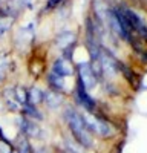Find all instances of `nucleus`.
Here are the masks:
<instances>
[{
    "mask_svg": "<svg viewBox=\"0 0 147 153\" xmlns=\"http://www.w3.org/2000/svg\"><path fill=\"white\" fill-rule=\"evenodd\" d=\"M81 117H83L86 127H88V130L92 133V136H98L101 139H107L110 136H114L115 130H114L112 124L103 120L101 117H98L97 113L84 110V112H81Z\"/></svg>",
    "mask_w": 147,
    "mask_h": 153,
    "instance_id": "7ed1b4c3",
    "label": "nucleus"
},
{
    "mask_svg": "<svg viewBox=\"0 0 147 153\" xmlns=\"http://www.w3.org/2000/svg\"><path fill=\"white\" fill-rule=\"evenodd\" d=\"M63 117H65V121L68 124V129H69L72 138L78 143V146L83 149H92L94 136L88 130V127H86L83 117H81V112H78L72 106H68L63 112Z\"/></svg>",
    "mask_w": 147,
    "mask_h": 153,
    "instance_id": "f257e3e1",
    "label": "nucleus"
},
{
    "mask_svg": "<svg viewBox=\"0 0 147 153\" xmlns=\"http://www.w3.org/2000/svg\"><path fill=\"white\" fill-rule=\"evenodd\" d=\"M12 26V19L8 16H2L0 17V38H2Z\"/></svg>",
    "mask_w": 147,
    "mask_h": 153,
    "instance_id": "dca6fc26",
    "label": "nucleus"
},
{
    "mask_svg": "<svg viewBox=\"0 0 147 153\" xmlns=\"http://www.w3.org/2000/svg\"><path fill=\"white\" fill-rule=\"evenodd\" d=\"M29 138H26L24 135H19V138H17V141H16V150H19V152H22V153H31V150H32V147H31V144H29V141H28Z\"/></svg>",
    "mask_w": 147,
    "mask_h": 153,
    "instance_id": "2eb2a0df",
    "label": "nucleus"
},
{
    "mask_svg": "<svg viewBox=\"0 0 147 153\" xmlns=\"http://www.w3.org/2000/svg\"><path fill=\"white\" fill-rule=\"evenodd\" d=\"M31 153H51V152H49V149H46V147H32Z\"/></svg>",
    "mask_w": 147,
    "mask_h": 153,
    "instance_id": "6ab92c4d",
    "label": "nucleus"
},
{
    "mask_svg": "<svg viewBox=\"0 0 147 153\" xmlns=\"http://www.w3.org/2000/svg\"><path fill=\"white\" fill-rule=\"evenodd\" d=\"M63 2L65 0H46L45 9L46 11H54V9H57V8H60L61 5H63Z\"/></svg>",
    "mask_w": 147,
    "mask_h": 153,
    "instance_id": "f3484780",
    "label": "nucleus"
},
{
    "mask_svg": "<svg viewBox=\"0 0 147 153\" xmlns=\"http://www.w3.org/2000/svg\"><path fill=\"white\" fill-rule=\"evenodd\" d=\"M8 75V66L6 65H0V83H3Z\"/></svg>",
    "mask_w": 147,
    "mask_h": 153,
    "instance_id": "a211bd4d",
    "label": "nucleus"
},
{
    "mask_svg": "<svg viewBox=\"0 0 147 153\" xmlns=\"http://www.w3.org/2000/svg\"><path fill=\"white\" fill-rule=\"evenodd\" d=\"M63 153H75V152H71V150H65Z\"/></svg>",
    "mask_w": 147,
    "mask_h": 153,
    "instance_id": "412c9836",
    "label": "nucleus"
},
{
    "mask_svg": "<svg viewBox=\"0 0 147 153\" xmlns=\"http://www.w3.org/2000/svg\"><path fill=\"white\" fill-rule=\"evenodd\" d=\"M12 91H14V97L16 100L20 103V106L23 107L24 104L28 103V89L23 87V86H12Z\"/></svg>",
    "mask_w": 147,
    "mask_h": 153,
    "instance_id": "4468645a",
    "label": "nucleus"
},
{
    "mask_svg": "<svg viewBox=\"0 0 147 153\" xmlns=\"http://www.w3.org/2000/svg\"><path fill=\"white\" fill-rule=\"evenodd\" d=\"M117 11L120 12V16L122 17V20L126 22V25L129 26V29L137 35L138 38H141L143 42H147V22L138 14L135 9L129 8L127 5H117L115 6Z\"/></svg>",
    "mask_w": 147,
    "mask_h": 153,
    "instance_id": "f03ea898",
    "label": "nucleus"
},
{
    "mask_svg": "<svg viewBox=\"0 0 147 153\" xmlns=\"http://www.w3.org/2000/svg\"><path fill=\"white\" fill-rule=\"evenodd\" d=\"M55 46L61 49V52L69 48H74L75 46V34L71 32V31H63L57 34L55 37Z\"/></svg>",
    "mask_w": 147,
    "mask_h": 153,
    "instance_id": "9d476101",
    "label": "nucleus"
},
{
    "mask_svg": "<svg viewBox=\"0 0 147 153\" xmlns=\"http://www.w3.org/2000/svg\"><path fill=\"white\" fill-rule=\"evenodd\" d=\"M75 71H77V80L86 87V91H92L97 87L98 78L92 71L91 61H80L75 66Z\"/></svg>",
    "mask_w": 147,
    "mask_h": 153,
    "instance_id": "20e7f679",
    "label": "nucleus"
},
{
    "mask_svg": "<svg viewBox=\"0 0 147 153\" xmlns=\"http://www.w3.org/2000/svg\"><path fill=\"white\" fill-rule=\"evenodd\" d=\"M19 129H20V133L24 135L26 138H42L43 136V132L40 129V126L37 124V121L34 120H29L23 115L22 118H19Z\"/></svg>",
    "mask_w": 147,
    "mask_h": 153,
    "instance_id": "0eeeda50",
    "label": "nucleus"
},
{
    "mask_svg": "<svg viewBox=\"0 0 147 153\" xmlns=\"http://www.w3.org/2000/svg\"><path fill=\"white\" fill-rule=\"evenodd\" d=\"M43 103L48 106V109L55 110V109L61 107V104H63V95L49 89V91H45V100H43Z\"/></svg>",
    "mask_w": 147,
    "mask_h": 153,
    "instance_id": "9b49d317",
    "label": "nucleus"
},
{
    "mask_svg": "<svg viewBox=\"0 0 147 153\" xmlns=\"http://www.w3.org/2000/svg\"><path fill=\"white\" fill-rule=\"evenodd\" d=\"M100 63H101V69H103V75H107V76H115L120 74V66L121 63L109 52L107 49H104L101 46V51H100Z\"/></svg>",
    "mask_w": 147,
    "mask_h": 153,
    "instance_id": "423d86ee",
    "label": "nucleus"
},
{
    "mask_svg": "<svg viewBox=\"0 0 147 153\" xmlns=\"http://www.w3.org/2000/svg\"><path fill=\"white\" fill-rule=\"evenodd\" d=\"M45 100V91H42L40 87L32 86L31 89H28V103L34 104V106H39L43 103Z\"/></svg>",
    "mask_w": 147,
    "mask_h": 153,
    "instance_id": "ddd939ff",
    "label": "nucleus"
},
{
    "mask_svg": "<svg viewBox=\"0 0 147 153\" xmlns=\"http://www.w3.org/2000/svg\"><path fill=\"white\" fill-rule=\"evenodd\" d=\"M51 72L63 76V78H69V76L74 75L75 72V66H74V63L65 57H58L54 63H52V68H51Z\"/></svg>",
    "mask_w": 147,
    "mask_h": 153,
    "instance_id": "6e6552de",
    "label": "nucleus"
},
{
    "mask_svg": "<svg viewBox=\"0 0 147 153\" xmlns=\"http://www.w3.org/2000/svg\"><path fill=\"white\" fill-rule=\"evenodd\" d=\"M46 80H48V86L51 91L58 92V94H66L68 92V86H66V81H65L66 78H63V76H60L54 72H49Z\"/></svg>",
    "mask_w": 147,
    "mask_h": 153,
    "instance_id": "1a4fd4ad",
    "label": "nucleus"
},
{
    "mask_svg": "<svg viewBox=\"0 0 147 153\" xmlns=\"http://www.w3.org/2000/svg\"><path fill=\"white\" fill-rule=\"evenodd\" d=\"M2 98H3L5 104H6V107H8L9 110H12V112H22V106H20L19 101L16 100L12 87H6V89H3Z\"/></svg>",
    "mask_w": 147,
    "mask_h": 153,
    "instance_id": "f8f14e48",
    "label": "nucleus"
},
{
    "mask_svg": "<svg viewBox=\"0 0 147 153\" xmlns=\"http://www.w3.org/2000/svg\"><path fill=\"white\" fill-rule=\"evenodd\" d=\"M74 94H75V98H77V103L88 112H92L95 113L97 112V101L89 95V91H86V87L77 80L75 81V86H74Z\"/></svg>",
    "mask_w": 147,
    "mask_h": 153,
    "instance_id": "39448f33",
    "label": "nucleus"
},
{
    "mask_svg": "<svg viewBox=\"0 0 147 153\" xmlns=\"http://www.w3.org/2000/svg\"><path fill=\"white\" fill-rule=\"evenodd\" d=\"M9 153H22V152H19V150H16V149H14V150H11Z\"/></svg>",
    "mask_w": 147,
    "mask_h": 153,
    "instance_id": "aec40b11",
    "label": "nucleus"
}]
</instances>
